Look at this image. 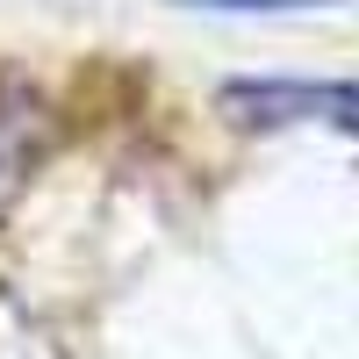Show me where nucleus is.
Instances as JSON below:
<instances>
[{
	"mask_svg": "<svg viewBox=\"0 0 359 359\" xmlns=\"http://www.w3.org/2000/svg\"><path fill=\"white\" fill-rule=\"evenodd\" d=\"M223 115L245 130H345V137H359V79H230Z\"/></svg>",
	"mask_w": 359,
	"mask_h": 359,
	"instance_id": "nucleus-1",
	"label": "nucleus"
},
{
	"mask_svg": "<svg viewBox=\"0 0 359 359\" xmlns=\"http://www.w3.org/2000/svg\"><path fill=\"white\" fill-rule=\"evenodd\" d=\"M36 144H43V101L29 94L22 79H0V216H8L15 194L29 187Z\"/></svg>",
	"mask_w": 359,
	"mask_h": 359,
	"instance_id": "nucleus-2",
	"label": "nucleus"
},
{
	"mask_svg": "<svg viewBox=\"0 0 359 359\" xmlns=\"http://www.w3.org/2000/svg\"><path fill=\"white\" fill-rule=\"evenodd\" d=\"M180 8H223V15H294V8H338V0H180Z\"/></svg>",
	"mask_w": 359,
	"mask_h": 359,
	"instance_id": "nucleus-3",
	"label": "nucleus"
}]
</instances>
